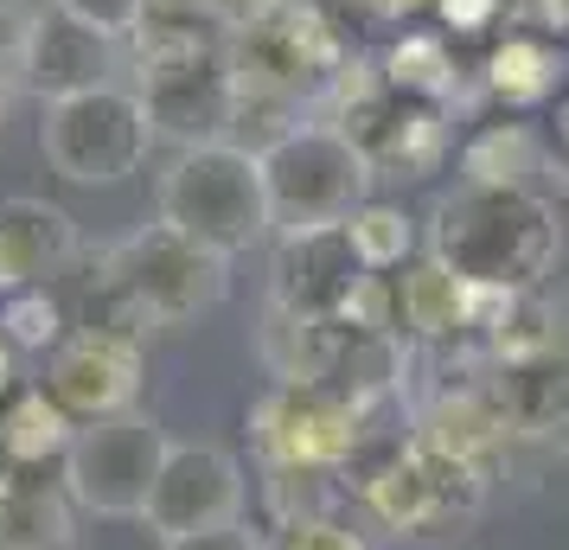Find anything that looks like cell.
I'll use <instances>...</instances> for the list:
<instances>
[{
  "instance_id": "17",
  "label": "cell",
  "mask_w": 569,
  "mask_h": 550,
  "mask_svg": "<svg viewBox=\"0 0 569 550\" xmlns=\"http://www.w3.org/2000/svg\"><path fill=\"white\" fill-rule=\"evenodd\" d=\"M538 167H543V141L525 122H492L467 148V180H487V186H531Z\"/></svg>"
},
{
  "instance_id": "23",
  "label": "cell",
  "mask_w": 569,
  "mask_h": 550,
  "mask_svg": "<svg viewBox=\"0 0 569 550\" xmlns=\"http://www.w3.org/2000/svg\"><path fill=\"white\" fill-rule=\"evenodd\" d=\"M288 550H365V544L333 519H295L288 524Z\"/></svg>"
},
{
  "instance_id": "5",
  "label": "cell",
  "mask_w": 569,
  "mask_h": 550,
  "mask_svg": "<svg viewBox=\"0 0 569 550\" xmlns=\"http://www.w3.org/2000/svg\"><path fill=\"white\" fill-rule=\"evenodd\" d=\"M154 141L160 134L141 90H122V83L58 97V103H46V122H39V154L71 186H122L129 173H141Z\"/></svg>"
},
{
  "instance_id": "9",
  "label": "cell",
  "mask_w": 569,
  "mask_h": 550,
  "mask_svg": "<svg viewBox=\"0 0 569 550\" xmlns=\"http://www.w3.org/2000/svg\"><path fill=\"white\" fill-rule=\"evenodd\" d=\"M141 378H148L141 340L116 333V327H78L46 359V391L58 397V410L78 429L83 422H103V417H129L141 403Z\"/></svg>"
},
{
  "instance_id": "12",
  "label": "cell",
  "mask_w": 569,
  "mask_h": 550,
  "mask_svg": "<svg viewBox=\"0 0 569 550\" xmlns=\"http://www.w3.org/2000/svg\"><path fill=\"white\" fill-rule=\"evenodd\" d=\"M78 262V218L52 199L13 192L0 199V294L52 289Z\"/></svg>"
},
{
  "instance_id": "26",
  "label": "cell",
  "mask_w": 569,
  "mask_h": 550,
  "mask_svg": "<svg viewBox=\"0 0 569 550\" xmlns=\"http://www.w3.org/2000/svg\"><path fill=\"white\" fill-rule=\"evenodd\" d=\"M218 13V0H148V20H206Z\"/></svg>"
},
{
  "instance_id": "28",
  "label": "cell",
  "mask_w": 569,
  "mask_h": 550,
  "mask_svg": "<svg viewBox=\"0 0 569 550\" xmlns=\"http://www.w3.org/2000/svg\"><path fill=\"white\" fill-rule=\"evenodd\" d=\"M13 103H20V83H13V71H0V129L13 122Z\"/></svg>"
},
{
  "instance_id": "29",
  "label": "cell",
  "mask_w": 569,
  "mask_h": 550,
  "mask_svg": "<svg viewBox=\"0 0 569 550\" xmlns=\"http://www.w3.org/2000/svg\"><path fill=\"white\" fill-rule=\"evenodd\" d=\"M557 141H563V148H569V97H563V103H557Z\"/></svg>"
},
{
  "instance_id": "16",
  "label": "cell",
  "mask_w": 569,
  "mask_h": 550,
  "mask_svg": "<svg viewBox=\"0 0 569 550\" xmlns=\"http://www.w3.org/2000/svg\"><path fill=\"white\" fill-rule=\"evenodd\" d=\"M0 550H71V512L46 487L0 493Z\"/></svg>"
},
{
  "instance_id": "10",
  "label": "cell",
  "mask_w": 569,
  "mask_h": 550,
  "mask_svg": "<svg viewBox=\"0 0 569 550\" xmlns=\"http://www.w3.org/2000/svg\"><path fill=\"white\" fill-rule=\"evenodd\" d=\"M359 410V397H339L327 384H308V378H282L257 403V442L276 461V473H313L339 454H352Z\"/></svg>"
},
{
  "instance_id": "25",
  "label": "cell",
  "mask_w": 569,
  "mask_h": 550,
  "mask_svg": "<svg viewBox=\"0 0 569 550\" xmlns=\"http://www.w3.org/2000/svg\"><path fill=\"white\" fill-rule=\"evenodd\" d=\"M499 20V0H441V27L448 32H480Z\"/></svg>"
},
{
  "instance_id": "22",
  "label": "cell",
  "mask_w": 569,
  "mask_h": 550,
  "mask_svg": "<svg viewBox=\"0 0 569 550\" xmlns=\"http://www.w3.org/2000/svg\"><path fill=\"white\" fill-rule=\"evenodd\" d=\"M160 550H262L257 531H243L237 524H211V531H186V538H160Z\"/></svg>"
},
{
  "instance_id": "21",
  "label": "cell",
  "mask_w": 569,
  "mask_h": 550,
  "mask_svg": "<svg viewBox=\"0 0 569 550\" xmlns=\"http://www.w3.org/2000/svg\"><path fill=\"white\" fill-rule=\"evenodd\" d=\"M58 7H71L78 20L116 32V39H134V32H141V20H148V0H58Z\"/></svg>"
},
{
  "instance_id": "14",
  "label": "cell",
  "mask_w": 569,
  "mask_h": 550,
  "mask_svg": "<svg viewBox=\"0 0 569 550\" xmlns=\"http://www.w3.org/2000/svg\"><path fill=\"white\" fill-rule=\"evenodd\" d=\"M71 436L78 422L58 410V397L46 384H27L0 403V454L13 468H46V461H64L71 454Z\"/></svg>"
},
{
  "instance_id": "18",
  "label": "cell",
  "mask_w": 569,
  "mask_h": 550,
  "mask_svg": "<svg viewBox=\"0 0 569 550\" xmlns=\"http://www.w3.org/2000/svg\"><path fill=\"white\" fill-rule=\"evenodd\" d=\"M385 83H390V90H403V97L441 103V97L455 90V58H448V46H441L436 32H410V39H397V46H390Z\"/></svg>"
},
{
  "instance_id": "15",
  "label": "cell",
  "mask_w": 569,
  "mask_h": 550,
  "mask_svg": "<svg viewBox=\"0 0 569 550\" xmlns=\"http://www.w3.org/2000/svg\"><path fill=\"white\" fill-rule=\"evenodd\" d=\"M557 78H563V58H557V46L550 39H538V32H506V46L492 52L487 64V83L499 103H543L550 90H557Z\"/></svg>"
},
{
  "instance_id": "8",
  "label": "cell",
  "mask_w": 569,
  "mask_h": 550,
  "mask_svg": "<svg viewBox=\"0 0 569 550\" xmlns=\"http://www.w3.org/2000/svg\"><path fill=\"white\" fill-rule=\"evenodd\" d=\"M116 71H122V39L116 32L78 20L58 0H46L39 13H27L20 52H13V83L20 90L58 103V97H83V90L116 83Z\"/></svg>"
},
{
  "instance_id": "13",
  "label": "cell",
  "mask_w": 569,
  "mask_h": 550,
  "mask_svg": "<svg viewBox=\"0 0 569 550\" xmlns=\"http://www.w3.org/2000/svg\"><path fill=\"white\" fill-rule=\"evenodd\" d=\"M492 397H499L506 422L525 429V436H557V429H569V346H538V352L506 359Z\"/></svg>"
},
{
  "instance_id": "4",
  "label": "cell",
  "mask_w": 569,
  "mask_h": 550,
  "mask_svg": "<svg viewBox=\"0 0 569 550\" xmlns=\"http://www.w3.org/2000/svg\"><path fill=\"white\" fill-rule=\"evenodd\" d=\"M262 180L276 231H313V224H346L371 199L378 167L359 154V141L333 122L288 129L262 148Z\"/></svg>"
},
{
  "instance_id": "19",
  "label": "cell",
  "mask_w": 569,
  "mask_h": 550,
  "mask_svg": "<svg viewBox=\"0 0 569 550\" xmlns=\"http://www.w3.org/2000/svg\"><path fill=\"white\" fill-rule=\"evenodd\" d=\"M0 340L13 352H58L64 346V308L52 301V289L0 294Z\"/></svg>"
},
{
  "instance_id": "24",
  "label": "cell",
  "mask_w": 569,
  "mask_h": 550,
  "mask_svg": "<svg viewBox=\"0 0 569 550\" xmlns=\"http://www.w3.org/2000/svg\"><path fill=\"white\" fill-rule=\"evenodd\" d=\"M295 0H218V20L231 32H250V27H262V20H276V13H288Z\"/></svg>"
},
{
  "instance_id": "20",
  "label": "cell",
  "mask_w": 569,
  "mask_h": 550,
  "mask_svg": "<svg viewBox=\"0 0 569 550\" xmlns=\"http://www.w3.org/2000/svg\"><path fill=\"white\" fill-rule=\"evenodd\" d=\"M346 224H352V237H359L365 262H371L378 276H385V269H397V262H403V257L416 250L410 218H403L397 206H371V199H365V206L352 211V218H346Z\"/></svg>"
},
{
  "instance_id": "6",
  "label": "cell",
  "mask_w": 569,
  "mask_h": 550,
  "mask_svg": "<svg viewBox=\"0 0 569 550\" xmlns=\"http://www.w3.org/2000/svg\"><path fill=\"white\" fill-rule=\"evenodd\" d=\"M167 448H173V436L148 410L83 422L71 436V454L58 461L64 468V499L83 506V512H97V519H141Z\"/></svg>"
},
{
  "instance_id": "2",
  "label": "cell",
  "mask_w": 569,
  "mask_h": 550,
  "mask_svg": "<svg viewBox=\"0 0 569 550\" xmlns=\"http://www.w3.org/2000/svg\"><path fill=\"white\" fill-rule=\"evenodd\" d=\"M231 289V257H218L206 243L180 237L173 224H141L103 257L97 276V301L103 314L97 327L116 333H141V327H186V320L211 314Z\"/></svg>"
},
{
  "instance_id": "27",
  "label": "cell",
  "mask_w": 569,
  "mask_h": 550,
  "mask_svg": "<svg viewBox=\"0 0 569 550\" xmlns=\"http://www.w3.org/2000/svg\"><path fill=\"white\" fill-rule=\"evenodd\" d=\"M13 391H27V384H20V352L0 340V403H7Z\"/></svg>"
},
{
  "instance_id": "3",
  "label": "cell",
  "mask_w": 569,
  "mask_h": 550,
  "mask_svg": "<svg viewBox=\"0 0 569 550\" xmlns=\"http://www.w3.org/2000/svg\"><path fill=\"white\" fill-rule=\"evenodd\" d=\"M154 218L173 224L180 237L206 243L218 257H243L276 231L269 211V180H262V154L237 148V141H206V148H180L173 167L160 173Z\"/></svg>"
},
{
  "instance_id": "7",
  "label": "cell",
  "mask_w": 569,
  "mask_h": 550,
  "mask_svg": "<svg viewBox=\"0 0 569 550\" xmlns=\"http://www.w3.org/2000/svg\"><path fill=\"white\" fill-rule=\"evenodd\" d=\"M371 282H378V269L365 262L352 224L282 231L276 269H269V308L282 320H346L359 314Z\"/></svg>"
},
{
  "instance_id": "30",
  "label": "cell",
  "mask_w": 569,
  "mask_h": 550,
  "mask_svg": "<svg viewBox=\"0 0 569 550\" xmlns=\"http://www.w3.org/2000/svg\"><path fill=\"white\" fill-rule=\"evenodd\" d=\"M0 7H7V0H0Z\"/></svg>"
},
{
  "instance_id": "11",
  "label": "cell",
  "mask_w": 569,
  "mask_h": 550,
  "mask_svg": "<svg viewBox=\"0 0 569 550\" xmlns=\"http://www.w3.org/2000/svg\"><path fill=\"white\" fill-rule=\"evenodd\" d=\"M237 519H243V461L231 448L218 442L167 448L141 524L154 538H186V531H211V524H237Z\"/></svg>"
},
{
  "instance_id": "1",
  "label": "cell",
  "mask_w": 569,
  "mask_h": 550,
  "mask_svg": "<svg viewBox=\"0 0 569 550\" xmlns=\"http://www.w3.org/2000/svg\"><path fill=\"white\" fill-rule=\"evenodd\" d=\"M429 257L487 301L538 294V282L563 257V218L538 186H487L467 180L436 199Z\"/></svg>"
}]
</instances>
